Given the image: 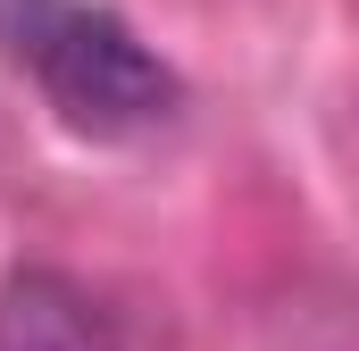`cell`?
<instances>
[{"label": "cell", "instance_id": "cell-2", "mask_svg": "<svg viewBox=\"0 0 359 351\" xmlns=\"http://www.w3.org/2000/svg\"><path fill=\"white\" fill-rule=\"evenodd\" d=\"M0 351H176L168 326L67 267H17L0 284Z\"/></svg>", "mask_w": 359, "mask_h": 351}, {"label": "cell", "instance_id": "cell-1", "mask_svg": "<svg viewBox=\"0 0 359 351\" xmlns=\"http://www.w3.org/2000/svg\"><path fill=\"white\" fill-rule=\"evenodd\" d=\"M8 59L84 134H151L176 117V67L100 0H0Z\"/></svg>", "mask_w": 359, "mask_h": 351}]
</instances>
